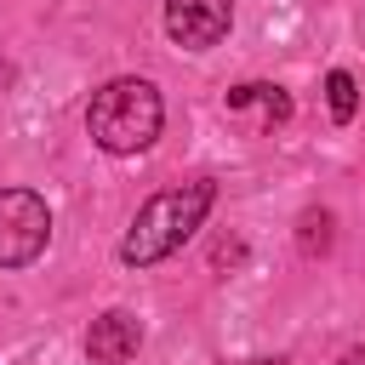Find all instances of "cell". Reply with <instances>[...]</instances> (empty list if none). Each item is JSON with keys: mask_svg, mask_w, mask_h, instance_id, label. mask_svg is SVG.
<instances>
[{"mask_svg": "<svg viewBox=\"0 0 365 365\" xmlns=\"http://www.w3.org/2000/svg\"><path fill=\"white\" fill-rule=\"evenodd\" d=\"M228 108H234V114L257 108V114H262V125H285V120H291V97H285L279 86H257V80L234 86V91H228Z\"/></svg>", "mask_w": 365, "mask_h": 365, "instance_id": "cell-6", "label": "cell"}, {"mask_svg": "<svg viewBox=\"0 0 365 365\" xmlns=\"http://www.w3.org/2000/svg\"><path fill=\"white\" fill-rule=\"evenodd\" d=\"M297 245H302V257L331 251V211H302V222H297Z\"/></svg>", "mask_w": 365, "mask_h": 365, "instance_id": "cell-8", "label": "cell"}, {"mask_svg": "<svg viewBox=\"0 0 365 365\" xmlns=\"http://www.w3.org/2000/svg\"><path fill=\"white\" fill-rule=\"evenodd\" d=\"M342 365H365V354H348V359H342Z\"/></svg>", "mask_w": 365, "mask_h": 365, "instance_id": "cell-9", "label": "cell"}, {"mask_svg": "<svg viewBox=\"0 0 365 365\" xmlns=\"http://www.w3.org/2000/svg\"><path fill=\"white\" fill-rule=\"evenodd\" d=\"M234 29V0H165V34L182 51H211Z\"/></svg>", "mask_w": 365, "mask_h": 365, "instance_id": "cell-4", "label": "cell"}, {"mask_svg": "<svg viewBox=\"0 0 365 365\" xmlns=\"http://www.w3.org/2000/svg\"><path fill=\"white\" fill-rule=\"evenodd\" d=\"M137 348H143V319L125 314V308L97 314L91 331H86V354L97 365H125V359H137Z\"/></svg>", "mask_w": 365, "mask_h": 365, "instance_id": "cell-5", "label": "cell"}, {"mask_svg": "<svg viewBox=\"0 0 365 365\" xmlns=\"http://www.w3.org/2000/svg\"><path fill=\"white\" fill-rule=\"evenodd\" d=\"M217 200V182L211 177H194V182H177V188H160L125 228L120 240V262L125 268H148V262H165L171 251H182V240L205 222Z\"/></svg>", "mask_w": 365, "mask_h": 365, "instance_id": "cell-1", "label": "cell"}, {"mask_svg": "<svg viewBox=\"0 0 365 365\" xmlns=\"http://www.w3.org/2000/svg\"><path fill=\"white\" fill-rule=\"evenodd\" d=\"M325 103H331V120H336V125H348V120L359 114V86H354L348 68H331V74H325Z\"/></svg>", "mask_w": 365, "mask_h": 365, "instance_id": "cell-7", "label": "cell"}, {"mask_svg": "<svg viewBox=\"0 0 365 365\" xmlns=\"http://www.w3.org/2000/svg\"><path fill=\"white\" fill-rule=\"evenodd\" d=\"M51 240V211L34 188H0V268H29Z\"/></svg>", "mask_w": 365, "mask_h": 365, "instance_id": "cell-3", "label": "cell"}, {"mask_svg": "<svg viewBox=\"0 0 365 365\" xmlns=\"http://www.w3.org/2000/svg\"><path fill=\"white\" fill-rule=\"evenodd\" d=\"M165 125V103L154 91V80H137V74H120L108 86L91 91V108H86V131L103 154H143Z\"/></svg>", "mask_w": 365, "mask_h": 365, "instance_id": "cell-2", "label": "cell"}]
</instances>
